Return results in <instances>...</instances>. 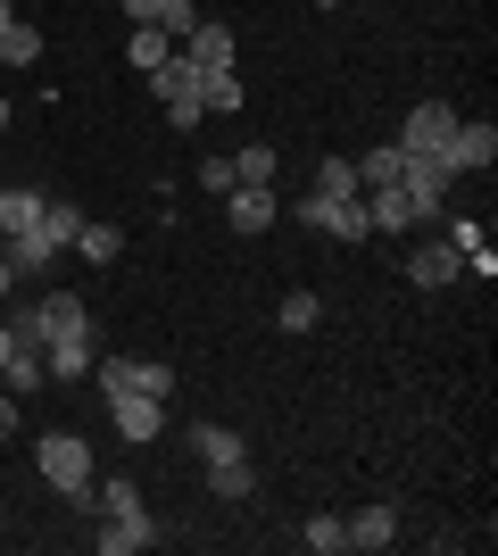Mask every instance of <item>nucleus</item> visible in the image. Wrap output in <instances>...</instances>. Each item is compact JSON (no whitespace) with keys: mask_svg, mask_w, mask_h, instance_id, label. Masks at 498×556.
Returning <instances> with one entry per match:
<instances>
[{"mask_svg":"<svg viewBox=\"0 0 498 556\" xmlns=\"http://www.w3.org/2000/svg\"><path fill=\"white\" fill-rule=\"evenodd\" d=\"M34 465H42V482L59 490V498H75V507L92 498V441H84V432H42V441H34Z\"/></svg>","mask_w":498,"mask_h":556,"instance_id":"nucleus-1","label":"nucleus"},{"mask_svg":"<svg viewBox=\"0 0 498 556\" xmlns=\"http://www.w3.org/2000/svg\"><path fill=\"white\" fill-rule=\"evenodd\" d=\"M200 75H208V67H200V59H183V50H166L158 67H150V92L166 100V116H175L183 134H191V125H208V100H200Z\"/></svg>","mask_w":498,"mask_h":556,"instance_id":"nucleus-2","label":"nucleus"},{"mask_svg":"<svg viewBox=\"0 0 498 556\" xmlns=\"http://www.w3.org/2000/svg\"><path fill=\"white\" fill-rule=\"evenodd\" d=\"M108 416H117V432H125L133 448H150V441L166 432V399H150V391H117V399H108Z\"/></svg>","mask_w":498,"mask_h":556,"instance_id":"nucleus-3","label":"nucleus"},{"mask_svg":"<svg viewBox=\"0 0 498 556\" xmlns=\"http://www.w3.org/2000/svg\"><path fill=\"white\" fill-rule=\"evenodd\" d=\"M449 134H457V109H449V100H416L407 125H399V150H449Z\"/></svg>","mask_w":498,"mask_h":556,"instance_id":"nucleus-4","label":"nucleus"},{"mask_svg":"<svg viewBox=\"0 0 498 556\" xmlns=\"http://www.w3.org/2000/svg\"><path fill=\"white\" fill-rule=\"evenodd\" d=\"M341 532H349L357 556H382V548H399V507H357L341 515Z\"/></svg>","mask_w":498,"mask_h":556,"instance_id":"nucleus-5","label":"nucleus"},{"mask_svg":"<svg viewBox=\"0 0 498 556\" xmlns=\"http://www.w3.org/2000/svg\"><path fill=\"white\" fill-rule=\"evenodd\" d=\"M440 159H449V175H482V166L498 159V125H465V116H457V134H449Z\"/></svg>","mask_w":498,"mask_h":556,"instance_id":"nucleus-6","label":"nucleus"},{"mask_svg":"<svg viewBox=\"0 0 498 556\" xmlns=\"http://www.w3.org/2000/svg\"><path fill=\"white\" fill-rule=\"evenodd\" d=\"M274 208H283V191H274V184H233V191H225L233 232H266V225H274Z\"/></svg>","mask_w":498,"mask_h":556,"instance_id":"nucleus-7","label":"nucleus"},{"mask_svg":"<svg viewBox=\"0 0 498 556\" xmlns=\"http://www.w3.org/2000/svg\"><path fill=\"white\" fill-rule=\"evenodd\" d=\"M457 275H465V257H457L449 241H424V250H407V282H416V291H449Z\"/></svg>","mask_w":498,"mask_h":556,"instance_id":"nucleus-8","label":"nucleus"},{"mask_svg":"<svg viewBox=\"0 0 498 556\" xmlns=\"http://www.w3.org/2000/svg\"><path fill=\"white\" fill-rule=\"evenodd\" d=\"M183 59H200V67H233V25H225V17H208V9H200V25H191V34H183Z\"/></svg>","mask_w":498,"mask_h":556,"instance_id":"nucleus-9","label":"nucleus"},{"mask_svg":"<svg viewBox=\"0 0 498 556\" xmlns=\"http://www.w3.org/2000/svg\"><path fill=\"white\" fill-rule=\"evenodd\" d=\"M92 357H100V349H92V325H84V332H59V341L42 349L50 382H75V374H92Z\"/></svg>","mask_w":498,"mask_h":556,"instance_id":"nucleus-10","label":"nucleus"},{"mask_svg":"<svg viewBox=\"0 0 498 556\" xmlns=\"http://www.w3.org/2000/svg\"><path fill=\"white\" fill-rule=\"evenodd\" d=\"M150 540H158L150 515H100V556H142Z\"/></svg>","mask_w":498,"mask_h":556,"instance_id":"nucleus-11","label":"nucleus"},{"mask_svg":"<svg viewBox=\"0 0 498 556\" xmlns=\"http://www.w3.org/2000/svg\"><path fill=\"white\" fill-rule=\"evenodd\" d=\"M316 232H332V241H374V216H366V200H324L316 208Z\"/></svg>","mask_w":498,"mask_h":556,"instance_id":"nucleus-12","label":"nucleus"},{"mask_svg":"<svg viewBox=\"0 0 498 556\" xmlns=\"http://www.w3.org/2000/svg\"><path fill=\"white\" fill-rule=\"evenodd\" d=\"M42 382H50L42 349H9V357H0V391H9V399H34Z\"/></svg>","mask_w":498,"mask_h":556,"instance_id":"nucleus-13","label":"nucleus"},{"mask_svg":"<svg viewBox=\"0 0 498 556\" xmlns=\"http://www.w3.org/2000/svg\"><path fill=\"white\" fill-rule=\"evenodd\" d=\"M0 250H9V266H17V275H42V266H59V257H67V250H59V241H50L42 225H34V232H9Z\"/></svg>","mask_w":498,"mask_h":556,"instance_id":"nucleus-14","label":"nucleus"},{"mask_svg":"<svg viewBox=\"0 0 498 556\" xmlns=\"http://www.w3.org/2000/svg\"><path fill=\"white\" fill-rule=\"evenodd\" d=\"M208 490H216V498H233V507H241V498L258 490V473H250V448H241V457H208Z\"/></svg>","mask_w":498,"mask_h":556,"instance_id":"nucleus-15","label":"nucleus"},{"mask_svg":"<svg viewBox=\"0 0 498 556\" xmlns=\"http://www.w3.org/2000/svg\"><path fill=\"white\" fill-rule=\"evenodd\" d=\"M399 166H407V150H399V141L366 150V159H357V191H391V184H399Z\"/></svg>","mask_w":498,"mask_h":556,"instance_id":"nucleus-16","label":"nucleus"},{"mask_svg":"<svg viewBox=\"0 0 498 556\" xmlns=\"http://www.w3.org/2000/svg\"><path fill=\"white\" fill-rule=\"evenodd\" d=\"M84 507H92V515H142V490L125 482V473H108V482L92 473V498H84Z\"/></svg>","mask_w":498,"mask_h":556,"instance_id":"nucleus-17","label":"nucleus"},{"mask_svg":"<svg viewBox=\"0 0 498 556\" xmlns=\"http://www.w3.org/2000/svg\"><path fill=\"white\" fill-rule=\"evenodd\" d=\"M366 216H374V232H407V225H416V200L391 184V191H374V200H366Z\"/></svg>","mask_w":498,"mask_h":556,"instance_id":"nucleus-18","label":"nucleus"},{"mask_svg":"<svg viewBox=\"0 0 498 556\" xmlns=\"http://www.w3.org/2000/svg\"><path fill=\"white\" fill-rule=\"evenodd\" d=\"M42 232L59 241V250H75V232H84V208H75V200H50V191H42Z\"/></svg>","mask_w":498,"mask_h":556,"instance_id":"nucleus-19","label":"nucleus"},{"mask_svg":"<svg viewBox=\"0 0 498 556\" xmlns=\"http://www.w3.org/2000/svg\"><path fill=\"white\" fill-rule=\"evenodd\" d=\"M42 225V191H0V232H34Z\"/></svg>","mask_w":498,"mask_h":556,"instance_id":"nucleus-20","label":"nucleus"},{"mask_svg":"<svg viewBox=\"0 0 498 556\" xmlns=\"http://www.w3.org/2000/svg\"><path fill=\"white\" fill-rule=\"evenodd\" d=\"M75 250L92 257V266H117V257H125V232L117 225H84V232H75Z\"/></svg>","mask_w":498,"mask_h":556,"instance_id":"nucleus-21","label":"nucleus"},{"mask_svg":"<svg viewBox=\"0 0 498 556\" xmlns=\"http://www.w3.org/2000/svg\"><path fill=\"white\" fill-rule=\"evenodd\" d=\"M200 100H208V116H233V109H241V75H233V67L200 75Z\"/></svg>","mask_w":498,"mask_h":556,"instance_id":"nucleus-22","label":"nucleus"},{"mask_svg":"<svg viewBox=\"0 0 498 556\" xmlns=\"http://www.w3.org/2000/svg\"><path fill=\"white\" fill-rule=\"evenodd\" d=\"M166 50H175V42H166V34H158V25H133V42H125V67H158V59H166Z\"/></svg>","mask_w":498,"mask_h":556,"instance_id":"nucleus-23","label":"nucleus"},{"mask_svg":"<svg viewBox=\"0 0 498 556\" xmlns=\"http://www.w3.org/2000/svg\"><path fill=\"white\" fill-rule=\"evenodd\" d=\"M357 191V159H324L316 166V200H349Z\"/></svg>","mask_w":498,"mask_h":556,"instance_id":"nucleus-24","label":"nucleus"},{"mask_svg":"<svg viewBox=\"0 0 498 556\" xmlns=\"http://www.w3.org/2000/svg\"><path fill=\"white\" fill-rule=\"evenodd\" d=\"M299 540H308L316 556H341V548H349V532H341V515H308V523H299Z\"/></svg>","mask_w":498,"mask_h":556,"instance_id":"nucleus-25","label":"nucleus"},{"mask_svg":"<svg viewBox=\"0 0 498 556\" xmlns=\"http://www.w3.org/2000/svg\"><path fill=\"white\" fill-rule=\"evenodd\" d=\"M324 325V300L316 291H283V332H316Z\"/></svg>","mask_w":498,"mask_h":556,"instance_id":"nucleus-26","label":"nucleus"},{"mask_svg":"<svg viewBox=\"0 0 498 556\" xmlns=\"http://www.w3.org/2000/svg\"><path fill=\"white\" fill-rule=\"evenodd\" d=\"M191 448H200V465H208V457H241V432H233V424H200Z\"/></svg>","mask_w":498,"mask_h":556,"instance_id":"nucleus-27","label":"nucleus"},{"mask_svg":"<svg viewBox=\"0 0 498 556\" xmlns=\"http://www.w3.org/2000/svg\"><path fill=\"white\" fill-rule=\"evenodd\" d=\"M233 175H241V184H274V150H266V141H250V150L233 159Z\"/></svg>","mask_w":498,"mask_h":556,"instance_id":"nucleus-28","label":"nucleus"},{"mask_svg":"<svg viewBox=\"0 0 498 556\" xmlns=\"http://www.w3.org/2000/svg\"><path fill=\"white\" fill-rule=\"evenodd\" d=\"M200 184H208V191H216V200H225V191H233V184H241V175H233V159H208V166H200Z\"/></svg>","mask_w":498,"mask_h":556,"instance_id":"nucleus-29","label":"nucleus"},{"mask_svg":"<svg viewBox=\"0 0 498 556\" xmlns=\"http://www.w3.org/2000/svg\"><path fill=\"white\" fill-rule=\"evenodd\" d=\"M449 250H457V257L482 250V225H474V216H457V225H449Z\"/></svg>","mask_w":498,"mask_h":556,"instance_id":"nucleus-30","label":"nucleus"},{"mask_svg":"<svg viewBox=\"0 0 498 556\" xmlns=\"http://www.w3.org/2000/svg\"><path fill=\"white\" fill-rule=\"evenodd\" d=\"M117 9H125L133 25H158V9H166V0H117Z\"/></svg>","mask_w":498,"mask_h":556,"instance_id":"nucleus-31","label":"nucleus"},{"mask_svg":"<svg viewBox=\"0 0 498 556\" xmlns=\"http://www.w3.org/2000/svg\"><path fill=\"white\" fill-rule=\"evenodd\" d=\"M9 432H17V407H9V391H0V441H9Z\"/></svg>","mask_w":498,"mask_h":556,"instance_id":"nucleus-32","label":"nucleus"},{"mask_svg":"<svg viewBox=\"0 0 498 556\" xmlns=\"http://www.w3.org/2000/svg\"><path fill=\"white\" fill-rule=\"evenodd\" d=\"M9 291H17V266H9V250H0V300H9Z\"/></svg>","mask_w":498,"mask_h":556,"instance_id":"nucleus-33","label":"nucleus"},{"mask_svg":"<svg viewBox=\"0 0 498 556\" xmlns=\"http://www.w3.org/2000/svg\"><path fill=\"white\" fill-rule=\"evenodd\" d=\"M9 349H17V332H9V325H0V357H9Z\"/></svg>","mask_w":498,"mask_h":556,"instance_id":"nucleus-34","label":"nucleus"},{"mask_svg":"<svg viewBox=\"0 0 498 556\" xmlns=\"http://www.w3.org/2000/svg\"><path fill=\"white\" fill-rule=\"evenodd\" d=\"M0 134H9V100H0Z\"/></svg>","mask_w":498,"mask_h":556,"instance_id":"nucleus-35","label":"nucleus"},{"mask_svg":"<svg viewBox=\"0 0 498 556\" xmlns=\"http://www.w3.org/2000/svg\"><path fill=\"white\" fill-rule=\"evenodd\" d=\"M316 9H341V0H316Z\"/></svg>","mask_w":498,"mask_h":556,"instance_id":"nucleus-36","label":"nucleus"},{"mask_svg":"<svg viewBox=\"0 0 498 556\" xmlns=\"http://www.w3.org/2000/svg\"><path fill=\"white\" fill-rule=\"evenodd\" d=\"M0 9H17V0H0Z\"/></svg>","mask_w":498,"mask_h":556,"instance_id":"nucleus-37","label":"nucleus"},{"mask_svg":"<svg viewBox=\"0 0 498 556\" xmlns=\"http://www.w3.org/2000/svg\"><path fill=\"white\" fill-rule=\"evenodd\" d=\"M0 241H9V232H0Z\"/></svg>","mask_w":498,"mask_h":556,"instance_id":"nucleus-38","label":"nucleus"},{"mask_svg":"<svg viewBox=\"0 0 498 556\" xmlns=\"http://www.w3.org/2000/svg\"><path fill=\"white\" fill-rule=\"evenodd\" d=\"M0 191H9V184H0Z\"/></svg>","mask_w":498,"mask_h":556,"instance_id":"nucleus-39","label":"nucleus"}]
</instances>
